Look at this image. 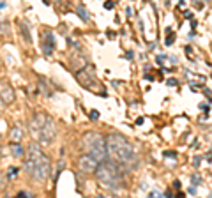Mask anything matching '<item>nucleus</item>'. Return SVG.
Wrapping results in <instances>:
<instances>
[{
    "mask_svg": "<svg viewBox=\"0 0 212 198\" xmlns=\"http://www.w3.org/2000/svg\"><path fill=\"white\" fill-rule=\"evenodd\" d=\"M106 145H108V152L111 154V158L131 170L133 165H136V154H134V149L133 145L120 135H111L108 140H106Z\"/></svg>",
    "mask_w": 212,
    "mask_h": 198,
    "instance_id": "f257e3e1",
    "label": "nucleus"
},
{
    "mask_svg": "<svg viewBox=\"0 0 212 198\" xmlns=\"http://www.w3.org/2000/svg\"><path fill=\"white\" fill-rule=\"evenodd\" d=\"M94 174H96L97 181L101 182V186H104L108 189H117L122 184V170L117 161H108V159L101 161Z\"/></svg>",
    "mask_w": 212,
    "mask_h": 198,
    "instance_id": "f03ea898",
    "label": "nucleus"
},
{
    "mask_svg": "<svg viewBox=\"0 0 212 198\" xmlns=\"http://www.w3.org/2000/svg\"><path fill=\"white\" fill-rule=\"evenodd\" d=\"M81 145L85 147L87 154L92 156L97 163L104 161L106 156H108V152H106V140L99 133H87V135H83Z\"/></svg>",
    "mask_w": 212,
    "mask_h": 198,
    "instance_id": "7ed1b4c3",
    "label": "nucleus"
},
{
    "mask_svg": "<svg viewBox=\"0 0 212 198\" xmlns=\"http://www.w3.org/2000/svg\"><path fill=\"white\" fill-rule=\"evenodd\" d=\"M76 80L80 81V85L87 90H92L94 94H99V96H106V89L103 87V83H99L94 74L90 73V66L85 67V69H80L76 73Z\"/></svg>",
    "mask_w": 212,
    "mask_h": 198,
    "instance_id": "20e7f679",
    "label": "nucleus"
},
{
    "mask_svg": "<svg viewBox=\"0 0 212 198\" xmlns=\"http://www.w3.org/2000/svg\"><path fill=\"white\" fill-rule=\"evenodd\" d=\"M55 135H57V127H55V124L48 119V120L41 126V129L37 131L35 138H37L39 142H42V143H51V142L55 140Z\"/></svg>",
    "mask_w": 212,
    "mask_h": 198,
    "instance_id": "39448f33",
    "label": "nucleus"
},
{
    "mask_svg": "<svg viewBox=\"0 0 212 198\" xmlns=\"http://www.w3.org/2000/svg\"><path fill=\"white\" fill-rule=\"evenodd\" d=\"M97 165H99V163H97L92 156H88V154H83V156L78 158V170L83 172V174H92V172H96Z\"/></svg>",
    "mask_w": 212,
    "mask_h": 198,
    "instance_id": "423d86ee",
    "label": "nucleus"
},
{
    "mask_svg": "<svg viewBox=\"0 0 212 198\" xmlns=\"http://www.w3.org/2000/svg\"><path fill=\"white\" fill-rule=\"evenodd\" d=\"M0 97L4 104H11L14 101V89L7 80H0Z\"/></svg>",
    "mask_w": 212,
    "mask_h": 198,
    "instance_id": "0eeeda50",
    "label": "nucleus"
},
{
    "mask_svg": "<svg viewBox=\"0 0 212 198\" xmlns=\"http://www.w3.org/2000/svg\"><path fill=\"white\" fill-rule=\"evenodd\" d=\"M53 48H55L53 34L46 30V32H44V42H42V50H44V55H51V53H53Z\"/></svg>",
    "mask_w": 212,
    "mask_h": 198,
    "instance_id": "6e6552de",
    "label": "nucleus"
},
{
    "mask_svg": "<svg viewBox=\"0 0 212 198\" xmlns=\"http://www.w3.org/2000/svg\"><path fill=\"white\" fill-rule=\"evenodd\" d=\"M9 138H11V142L19 143V142H21V138H23V129H21L19 126H14V127L11 129V133H9Z\"/></svg>",
    "mask_w": 212,
    "mask_h": 198,
    "instance_id": "1a4fd4ad",
    "label": "nucleus"
},
{
    "mask_svg": "<svg viewBox=\"0 0 212 198\" xmlns=\"http://www.w3.org/2000/svg\"><path fill=\"white\" fill-rule=\"evenodd\" d=\"M9 150L12 152V156H14V158H21V156L25 154V150H23L21 143H14V142H11V145H9Z\"/></svg>",
    "mask_w": 212,
    "mask_h": 198,
    "instance_id": "9d476101",
    "label": "nucleus"
},
{
    "mask_svg": "<svg viewBox=\"0 0 212 198\" xmlns=\"http://www.w3.org/2000/svg\"><path fill=\"white\" fill-rule=\"evenodd\" d=\"M19 32L23 34V37H25V41H27V42H30V41H32V37H30V32H28V27H27L25 23L19 27Z\"/></svg>",
    "mask_w": 212,
    "mask_h": 198,
    "instance_id": "9b49d317",
    "label": "nucleus"
},
{
    "mask_svg": "<svg viewBox=\"0 0 212 198\" xmlns=\"http://www.w3.org/2000/svg\"><path fill=\"white\" fill-rule=\"evenodd\" d=\"M78 14L81 16V19H83V21H88V14H87L85 7H81V5H80V7H78Z\"/></svg>",
    "mask_w": 212,
    "mask_h": 198,
    "instance_id": "f8f14e48",
    "label": "nucleus"
},
{
    "mask_svg": "<svg viewBox=\"0 0 212 198\" xmlns=\"http://www.w3.org/2000/svg\"><path fill=\"white\" fill-rule=\"evenodd\" d=\"M191 182H193L195 186H200V184H202V179H200V175L193 174V175H191Z\"/></svg>",
    "mask_w": 212,
    "mask_h": 198,
    "instance_id": "ddd939ff",
    "label": "nucleus"
},
{
    "mask_svg": "<svg viewBox=\"0 0 212 198\" xmlns=\"http://www.w3.org/2000/svg\"><path fill=\"white\" fill-rule=\"evenodd\" d=\"M173 39H175V35L170 32V34H168V39L165 41V42H166V46H172V44H173Z\"/></svg>",
    "mask_w": 212,
    "mask_h": 198,
    "instance_id": "4468645a",
    "label": "nucleus"
},
{
    "mask_svg": "<svg viewBox=\"0 0 212 198\" xmlns=\"http://www.w3.org/2000/svg\"><path fill=\"white\" fill-rule=\"evenodd\" d=\"M90 119H92V120H97V119H99V112H97V110H92V112H90Z\"/></svg>",
    "mask_w": 212,
    "mask_h": 198,
    "instance_id": "2eb2a0df",
    "label": "nucleus"
},
{
    "mask_svg": "<svg viewBox=\"0 0 212 198\" xmlns=\"http://www.w3.org/2000/svg\"><path fill=\"white\" fill-rule=\"evenodd\" d=\"M163 156H166V158H177V152H173V150H166V152H163Z\"/></svg>",
    "mask_w": 212,
    "mask_h": 198,
    "instance_id": "dca6fc26",
    "label": "nucleus"
},
{
    "mask_svg": "<svg viewBox=\"0 0 212 198\" xmlns=\"http://www.w3.org/2000/svg\"><path fill=\"white\" fill-rule=\"evenodd\" d=\"M113 0H108V2H104V9H113Z\"/></svg>",
    "mask_w": 212,
    "mask_h": 198,
    "instance_id": "f3484780",
    "label": "nucleus"
},
{
    "mask_svg": "<svg viewBox=\"0 0 212 198\" xmlns=\"http://www.w3.org/2000/svg\"><path fill=\"white\" fill-rule=\"evenodd\" d=\"M200 161H202V159H200V156H195V159H193V165H195V168H198V166H200Z\"/></svg>",
    "mask_w": 212,
    "mask_h": 198,
    "instance_id": "a211bd4d",
    "label": "nucleus"
},
{
    "mask_svg": "<svg viewBox=\"0 0 212 198\" xmlns=\"http://www.w3.org/2000/svg\"><path fill=\"white\" fill-rule=\"evenodd\" d=\"M177 83H179V81H177L175 78H170V80H168V85H170V87H175Z\"/></svg>",
    "mask_w": 212,
    "mask_h": 198,
    "instance_id": "6ab92c4d",
    "label": "nucleus"
},
{
    "mask_svg": "<svg viewBox=\"0 0 212 198\" xmlns=\"http://www.w3.org/2000/svg\"><path fill=\"white\" fill-rule=\"evenodd\" d=\"M16 174H18V168L14 166V168H11V172H9V177H14Z\"/></svg>",
    "mask_w": 212,
    "mask_h": 198,
    "instance_id": "aec40b11",
    "label": "nucleus"
},
{
    "mask_svg": "<svg viewBox=\"0 0 212 198\" xmlns=\"http://www.w3.org/2000/svg\"><path fill=\"white\" fill-rule=\"evenodd\" d=\"M173 188H175V189H180V188H182L180 181H175V182H173Z\"/></svg>",
    "mask_w": 212,
    "mask_h": 198,
    "instance_id": "412c9836",
    "label": "nucleus"
},
{
    "mask_svg": "<svg viewBox=\"0 0 212 198\" xmlns=\"http://www.w3.org/2000/svg\"><path fill=\"white\" fill-rule=\"evenodd\" d=\"M18 197H32V195H30V193H27V191H19V193H18Z\"/></svg>",
    "mask_w": 212,
    "mask_h": 198,
    "instance_id": "4be33fe9",
    "label": "nucleus"
},
{
    "mask_svg": "<svg viewBox=\"0 0 212 198\" xmlns=\"http://www.w3.org/2000/svg\"><path fill=\"white\" fill-rule=\"evenodd\" d=\"M184 16H186V18H193V12H189V11H184Z\"/></svg>",
    "mask_w": 212,
    "mask_h": 198,
    "instance_id": "5701e85b",
    "label": "nucleus"
},
{
    "mask_svg": "<svg viewBox=\"0 0 212 198\" xmlns=\"http://www.w3.org/2000/svg\"><path fill=\"white\" fill-rule=\"evenodd\" d=\"M200 108H202V110H205V113L209 112V104H200Z\"/></svg>",
    "mask_w": 212,
    "mask_h": 198,
    "instance_id": "b1692460",
    "label": "nucleus"
},
{
    "mask_svg": "<svg viewBox=\"0 0 212 198\" xmlns=\"http://www.w3.org/2000/svg\"><path fill=\"white\" fill-rule=\"evenodd\" d=\"M205 159H207V161H212V152H209V154L205 156Z\"/></svg>",
    "mask_w": 212,
    "mask_h": 198,
    "instance_id": "393cba45",
    "label": "nucleus"
},
{
    "mask_svg": "<svg viewBox=\"0 0 212 198\" xmlns=\"http://www.w3.org/2000/svg\"><path fill=\"white\" fill-rule=\"evenodd\" d=\"M2 108H4V101H2V97H0V112H2Z\"/></svg>",
    "mask_w": 212,
    "mask_h": 198,
    "instance_id": "a878e982",
    "label": "nucleus"
}]
</instances>
